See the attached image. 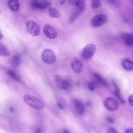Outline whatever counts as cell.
Instances as JSON below:
<instances>
[{
    "instance_id": "1",
    "label": "cell",
    "mask_w": 133,
    "mask_h": 133,
    "mask_svg": "<svg viewBox=\"0 0 133 133\" xmlns=\"http://www.w3.org/2000/svg\"><path fill=\"white\" fill-rule=\"evenodd\" d=\"M25 102L28 105L36 109L41 110L44 108V104L42 101L36 97L29 95H25L24 96Z\"/></svg>"
},
{
    "instance_id": "2",
    "label": "cell",
    "mask_w": 133,
    "mask_h": 133,
    "mask_svg": "<svg viewBox=\"0 0 133 133\" xmlns=\"http://www.w3.org/2000/svg\"><path fill=\"white\" fill-rule=\"evenodd\" d=\"M85 4L83 0H80L78 4L75 6L70 15L69 21L70 23L74 22L79 15L84 10Z\"/></svg>"
},
{
    "instance_id": "3",
    "label": "cell",
    "mask_w": 133,
    "mask_h": 133,
    "mask_svg": "<svg viewBox=\"0 0 133 133\" xmlns=\"http://www.w3.org/2000/svg\"><path fill=\"white\" fill-rule=\"evenodd\" d=\"M52 2L49 0H32L30 1V5L33 9L44 10L50 7Z\"/></svg>"
},
{
    "instance_id": "4",
    "label": "cell",
    "mask_w": 133,
    "mask_h": 133,
    "mask_svg": "<svg viewBox=\"0 0 133 133\" xmlns=\"http://www.w3.org/2000/svg\"><path fill=\"white\" fill-rule=\"evenodd\" d=\"M41 58L46 64H50L54 63L56 60V56L54 51L52 50L47 49L44 50L42 53Z\"/></svg>"
},
{
    "instance_id": "5",
    "label": "cell",
    "mask_w": 133,
    "mask_h": 133,
    "mask_svg": "<svg viewBox=\"0 0 133 133\" xmlns=\"http://www.w3.org/2000/svg\"><path fill=\"white\" fill-rule=\"evenodd\" d=\"M108 21L107 16L103 14H98L95 15L91 19L90 24L94 27H100L106 23Z\"/></svg>"
},
{
    "instance_id": "6",
    "label": "cell",
    "mask_w": 133,
    "mask_h": 133,
    "mask_svg": "<svg viewBox=\"0 0 133 133\" xmlns=\"http://www.w3.org/2000/svg\"><path fill=\"white\" fill-rule=\"evenodd\" d=\"M96 50L95 46L93 44L87 45L83 49L81 53V56L85 60H88L91 58L94 55Z\"/></svg>"
},
{
    "instance_id": "7",
    "label": "cell",
    "mask_w": 133,
    "mask_h": 133,
    "mask_svg": "<svg viewBox=\"0 0 133 133\" xmlns=\"http://www.w3.org/2000/svg\"><path fill=\"white\" fill-rule=\"evenodd\" d=\"M26 25L29 33L33 36H37L40 33V28L38 25L32 20L26 22Z\"/></svg>"
},
{
    "instance_id": "8",
    "label": "cell",
    "mask_w": 133,
    "mask_h": 133,
    "mask_svg": "<svg viewBox=\"0 0 133 133\" xmlns=\"http://www.w3.org/2000/svg\"><path fill=\"white\" fill-rule=\"evenodd\" d=\"M104 105L106 108L110 111H114L118 108V102L114 98L109 97L107 98L104 102Z\"/></svg>"
},
{
    "instance_id": "9",
    "label": "cell",
    "mask_w": 133,
    "mask_h": 133,
    "mask_svg": "<svg viewBox=\"0 0 133 133\" xmlns=\"http://www.w3.org/2000/svg\"><path fill=\"white\" fill-rule=\"evenodd\" d=\"M43 30L45 35L50 39H54L57 35L56 30L49 24H45L43 27Z\"/></svg>"
},
{
    "instance_id": "10",
    "label": "cell",
    "mask_w": 133,
    "mask_h": 133,
    "mask_svg": "<svg viewBox=\"0 0 133 133\" xmlns=\"http://www.w3.org/2000/svg\"><path fill=\"white\" fill-rule=\"evenodd\" d=\"M71 67L74 71L76 73L79 74L82 71L83 69V63L79 58H76L71 62Z\"/></svg>"
},
{
    "instance_id": "11",
    "label": "cell",
    "mask_w": 133,
    "mask_h": 133,
    "mask_svg": "<svg viewBox=\"0 0 133 133\" xmlns=\"http://www.w3.org/2000/svg\"><path fill=\"white\" fill-rule=\"evenodd\" d=\"M121 37L125 45L128 47L132 46L133 45V36L132 34L127 33H122Z\"/></svg>"
},
{
    "instance_id": "12",
    "label": "cell",
    "mask_w": 133,
    "mask_h": 133,
    "mask_svg": "<svg viewBox=\"0 0 133 133\" xmlns=\"http://www.w3.org/2000/svg\"><path fill=\"white\" fill-rule=\"evenodd\" d=\"M75 108L78 113L81 115H83L85 113V107L82 101L79 99H76L74 101Z\"/></svg>"
},
{
    "instance_id": "13",
    "label": "cell",
    "mask_w": 133,
    "mask_h": 133,
    "mask_svg": "<svg viewBox=\"0 0 133 133\" xmlns=\"http://www.w3.org/2000/svg\"><path fill=\"white\" fill-rule=\"evenodd\" d=\"M8 4L10 9L14 11H18L20 9V3L18 0H9L8 2Z\"/></svg>"
},
{
    "instance_id": "14",
    "label": "cell",
    "mask_w": 133,
    "mask_h": 133,
    "mask_svg": "<svg viewBox=\"0 0 133 133\" xmlns=\"http://www.w3.org/2000/svg\"><path fill=\"white\" fill-rule=\"evenodd\" d=\"M94 76L96 79L103 86L106 88L110 87V84L108 81L100 74L95 73L94 74Z\"/></svg>"
},
{
    "instance_id": "15",
    "label": "cell",
    "mask_w": 133,
    "mask_h": 133,
    "mask_svg": "<svg viewBox=\"0 0 133 133\" xmlns=\"http://www.w3.org/2000/svg\"><path fill=\"white\" fill-rule=\"evenodd\" d=\"M121 65L122 68L127 71H130L133 70V62L129 59H123Z\"/></svg>"
},
{
    "instance_id": "16",
    "label": "cell",
    "mask_w": 133,
    "mask_h": 133,
    "mask_svg": "<svg viewBox=\"0 0 133 133\" xmlns=\"http://www.w3.org/2000/svg\"><path fill=\"white\" fill-rule=\"evenodd\" d=\"M112 82L115 88V90L114 91L115 95L121 103L125 104L126 102L125 101L118 87L115 82L113 81Z\"/></svg>"
},
{
    "instance_id": "17",
    "label": "cell",
    "mask_w": 133,
    "mask_h": 133,
    "mask_svg": "<svg viewBox=\"0 0 133 133\" xmlns=\"http://www.w3.org/2000/svg\"><path fill=\"white\" fill-rule=\"evenodd\" d=\"M21 58L20 55L16 54L12 57L11 62L12 64L14 66H18L21 62Z\"/></svg>"
},
{
    "instance_id": "18",
    "label": "cell",
    "mask_w": 133,
    "mask_h": 133,
    "mask_svg": "<svg viewBox=\"0 0 133 133\" xmlns=\"http://www.w3.org/2000/svg\"><path fill=\"white\" fill-rule=\"evenodd\" d=\"M49 14L51 17L55 18L59 17L61 16L59 11L55 8L50 7L49 9Z\"/></svg>"
},
{
    "instance_id": "19",
    "label": "cell",
    "mask_w": 133,
    "mask_h": 133,
    "mask_svg": "<svg viewBox=\"0 0 133 133\" xmlns=\"http://www.w3.org/2000/svg\"><path fill=\"white\" fill-rule=\"evenodd\" d=\"M8 74L11 77L18 81H20L21 78L20 75L14 70L9 69L7 71Z\"/></svg>"
},
{
    "instance_id": "20",
    "label": "cell",
    "mask_w": 133,
    "mask_h": 133,
    "mask_svg": "<svg viewBox=\"0 0 133 133\" xmlns=\"http://www.w3.org/2000/svg\"><path fill=\"white\" fill-rule=\"evenodd\" d=\"M10 53L9 49L4 45L0 44V55L5 57L10 55Z\"/></svg>"
},
{
    "instance_id": "21",
    "label": "cell",
    "mask_w": 133,
    "mask_h": 133,
    "mask_svg": "<svg viewBox=\"0 0 133 133\" xmlns=\"http://www.w3.org/2000/svg\"><path fill=\"white\" fill-rule=\"evenodd\" d=\"M108 2L116 8H119L121 5V2L120 0H107Z\"/></svg>"
},
{
    "instance_id": "22",
    "label": "cell",
    "mask_w": 133,
    "mask_h": 133,
    "mask_svg": "<svg viewBox=\"0 0 133 133\" xmlns=\"http://www.w3.org/2000/svg\"><path fill=\"white\" fill-rule=\"evenodd\" d=\"M101 5V1L100 0H92L91 3V7L93 9H97Z\"/></svg>"
},
{
    "instance_id": "23",
    "label": "cell",
    "mask_w": 133,
    "mask_h": 133,
    "mask_svg": "<svg viewBox=\"0 0 133 133\" xmlns=\"http://www.w3.org/2000/svg\"><path fill=\"white\" fill-rule=\"evenodd\" d=\"M69 83L66 80H64L62 81L61 87V88L64 90H67L69 87Z\"/></svg>"
},
{
    "instance_id": "24",
    "label": "cell",
    "mask_w": 133,
    "mask_h": 133,
    "mask_svg": "<svg viewBox=\"0 0 133 133\" xmlns=\"http://www.w3.org/2000/svg\"><path fill=\"white\" fill-rule=\"evenodd\" d=\"M54 79L55 82L56 84L59 87H61L62 82L61 77L59 75H56L54 76Z\"/></svg>"
},
{
    "instance_id": "25",
    "label": "cell",
    "mask_w": 133,
    "mask_h": 133,
    "mask_svg": "<svg viewBox=\"0 0 133 133\" xmlns=\"http://www.w3.org/2000/svg\"><path fill=\"white\" fill-rule=\"evenodd\" d=\"M96 88L95 83L93 82H89L88 84V89L91 91H94Z\"/></svg>"
},
{
    "instance_id": "26",
    "label": "cell",
    "mask_w": 133,
    "mask_h": 133,
    "mask_svg": "<svg viewBox=\"0 0 133 133\" xmlns=\"http://www.w3.org/2000/svg\"><path fill=\"white\" fill-rule=\"evenodd\" d=\"M106 133H118L117 130L115 128L110 127L108 128Z\"/></svg>"
},
{
    "instance_id": "27",
    "label": "cell",
    "mask_w": 133,
    "mask_h": 133,
    "mask_svg": "<svg viewBox=\"0 0 133 133\" xmlns=\"http://www.w3.org/2000/svg\"><path fill=\"white\" fill-rule=\"evenodd\" d=\"M79 1L78 0H70L69 1L70 4L75 6L78 4Z\"/></svg>"
},
{
    "instance_id": "28",
    "label": "cell",
    "mask_w": 133,
    "mask_h": 133,
    "mask_svg": "<svg viewBox=\"0 0 133 133\" xmlns=\"http://www.w3.org/2000/svg\"><path fill=\"white\" fill-rule=\"evenodd\" d=\"M128 101L129 103L132 106L133 105V95L132 94L130 95L128 98Z\"/></svg>"
},
{
    "instance_id": "29",
    "label": "cell",
    "mask_w": 133,
    "mask_h": 133,
    "mask_svg": "<svg viewBox=\"0 0 133 133\" xmlns=\"http://www.w3.org/2000/svg\"><path fill=\"white\" fill-rule=\"evenodd\" d=\"M107 121L109 123H113L114 122V120L113 118L110 117H108L107 119Z\"/></svg>"
},
{
    "instance_id": "30",
    "label": "cell",
    "mask_w": 133,
    "mask_h": 133,
    "mask_svg": "<svg viewBox=\"0 0 133 133\" xmlns=\"http://www.w3.org/2000/svg\"><path fill=\"white\" fill-rule=\"evenodd\" d=\"M57 105L58 107L61 109L63 110L64 108V107L61 102H58L57 103Z\"/></svg>"
},
{
    "instance_id": "31",
    "label": "cell",
    "mask_w": 133,
    "mask_h": 133,
    "mask_svg": "<svg viewBox=\"0 0 133 133\" xmlns=\"http://www.w3.org/2000/svg\"><path fill=\"white\" fill-rule=\"evenodd\" d=\"M42 130L40 128H37L35 131V133H42Z\"/></svg>"
},
{
    "instance_id": "32",
    "label": "cell",
    "mask_w": 133,
    "mask_h": 133,
    "mask_svg": "<svg viewBox=\"0 0 133 133\" xmlns=\"http://www.w3.org/2000/svg\"><path fill=\"white\" fill-rule=\"evenodd\" d=\"M125 133H133L132 129L129 128L127 129L125 131Z\"/></svg>"
},
{
    "instance_id": "33",
    "label": "cell",
    "mask_w": 133,
    "mask_h": 133,
    "mask_svg": "<svg viewBox=\"0 0 133 133\" xmlns=\"http://www.w3.org/2000/svg\"><path fill=\"white\" fill-rule=\"evenodd\" d=\"M3 37V35L0 30V39H2Z\"/></svg>"
},
{
    "instance_id": "34",
    "label": "cell",
    "mask_w": 133,
    "mask_h": 133,
    "mask_svg": "<svg viewBox=\"0 0 133 133\" xmlns=\"http://www.w3.org/2000/svg\"><path fill=\"white\" fill-rule=\"evenodd\" d=\"M9 110L10 111L12 112H13L14 111V110L13 108L12 107H11L9 108Z\"/></svg>"
},
{
    "instance_id": "35",
    "label": "cell",
    "mask_w": 133,
    "mask_h": 133,
    "mask_svg": "<svg viewBox=\"0 0 133 133\" xmlns=\"http://www.w3.org/2000/svg\"><path fill=\"white\" fill-rule=\"evenodd\" d=\"M63 132L64 133H70L68 130L66 129H64Z\"/></svg>"
},
{
    "instance_id": "36",
    "label": "cell",
    "mask_w": 133,
    "mask_h": 133,
    "mask_svg": "<svg viewBox=\"0 0 133 133\" xmlns=\"http://www.w3.org/2000/svg\"><path fill=\"white\" fill-rule=\"evenodd\" d=\"M65 1V0L61 1L60 2V4L62 5L64 4Z\"/></svg>"
},
{
    "instance_id": "37",
    "label": "cell",
    "mask_w": 133,
    "mask_h": 133,
    "mask_svg": "<svg viewBox=\"0 0 133 133\" xmlns=\"http://www.w3.org/2000/svg\"><path fill=\"white\" fill-rule=\"evenodd\" d=\"M87 104L88 106H90L91 105L90 102H87L86 103Z\"/></svg>"
},
{
    "instance_id": "38",
    "label": "cell",
    "mask_w": 133,
    "mask_h": 133,
    "mask_svg": "<svg viewBox=\"0 0 133 133\" xmlns=\"http://www.w3.org/2000/svg\"></svg>"
}]
</instances>
